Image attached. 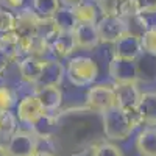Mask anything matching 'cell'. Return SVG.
Returning <instances> with one entry per match:
<instances>
[{
	"label": "cell",
	"mask_w": 156,
	"mask_h": 156,
	"mask_svg": "<svg viewBox=\"0 0 156 156\" xmlns=\"http://www.w3.org/2000/svg\"><path fill=\"white\" fill-rule=\"evenodd\" d=\"M34 156H55V154L51 153V151H47V150H39Z\"/></svg>",
	"instance_id": "32"
},
{
	"label": "cell",
	"mask_w": 156,
	"mask_h": 156,
	"mask_svg": "<svg viewBox=\"0 0 156 156\" xmlns=\"http://www.w3.org/2000/svg\"><path fill=\"white\" fill-rule=\"evenodd\" d=\"M95 6L101 16L129 17L139 14L134 0H95Z\"/></svg>",
	"instance_id": "11"
},
{
	"label": "cell",
	"mask_w": 156,
	"mask_h": 156,
	"mask_svg": "<svg viewBox=\"0 0 156 156\" xmlns=\"http://www.w3.org/2000/svg\"><path fill=\"white\" fill-rule=\"evenodd\" d=\"M61 31H62V28L56 17H41V20H39L37 36L42 37L45 42H48V45L59 36Z\"/></svg>",
	"instance_id": "20"
},
{
	"label": "cell",
	"mask_w": 156,
	"mask_h": 156,
	"mask_svg": "<svg viewBox=\"0 0 156 156\" xmlns=\"http://www.w3.org/2000/svg\"><path fill=\"white\" fill-rule=\"evenodd\" d=\"M39 17L33 8H22L16 14V25H14V33L17 34L19 41H28V39L37 36V25Z\"/></svg>",
	"instance_id": "9"
},
{
	"label": "cell",
	"mask_w": 156,
	"mask_h": 156,
	"mask_svg": "<svg viewBox=\"0 0 156 156\" xmlns=\"http://www.w3.org/2000/svg\"><path fill=\"white\" fill-rule=\"evenodd\" d=\"M84 2V0H59V3L64 6V8H67V9H72L78 5H81Z\"/></svg>",
	"instance_id": "31"
},
{
	"label": "cell",
	"mask_w": 156,
	"mask_h": 156,
	"mask_svg": "<svg viewBox=\"0 0 156 156\" xmlns=\"http://www.w3.org/2000/svg\"><path fill=\"white\" fill-rule=\"evenodd\" d=\"M123 20H125V25H126V34H133L136 37H142V34H144L150 27L145 16H142V14L129 16V17H125Z\"/></svg>",
	"instance_id": "24"
},
{
	"label": "cell",
	"mask_w": 156,
	"mask_h": 156,
	"mask_svg": "<svg viewBox=\"0 0 156 156\" xmlns=\"http://www.w3.org/2000/svg\"><path fill=\"white\" fill-rule=\"evenodd\" d=\"M101 125L103 134L111 140H125L134 131V126L131 125L126 114L117 106L101 114Z\"/></svg>",
	"instance_id": "3"
},
{
	"label": "cell",
	"mask_w": 156,
	"mask_h": 156,
	"mask_svg": "<svg viewBox=\"0 0 156 156\" xmlns=\"http://www.w3.org/2000/svg\"><path fill=\"white\" fill-rule=\"evenodd\" d=\"M66 76L76 87L90 86L98 76V66L92 58L73 56L66 64Z\"/></svg>",
	"instance_id": "2"
},
{
	"label": "cell",
	"mask_w": 156,
	"mask_h": 156,
	"mask_svg": "<svg viewBox=\"0 0 156 156\" xmlns=\"http://www.w3.org/2000/svg\"><path fill=\"white\" fill-rule=\"evenodd\" d=\"M97 31L100 44H115L122 36L126 34L125 20L119 16H101L97 22Z\"/></svg>",
	"instance_id": "7"
},
{
	"label": "cell",
	"mask_w": 156,
	"mask_h": 156,
	"mask_svg": "<svg viewBox=\"0 0 156 156\" xmlns=\"http://www.w3.org/2000/svg\"><path fill=\"white\" fill-rule=\"evenodd\" d=\"M139 111L142 114V122H144V125L156 128V90L142 92Z\"/></svg>",
	"instance_id": "18"
},
{
	"label": "cell",
	"mask_w": 156,
	"mask_h": 156,
	"mask_svg": "<svg viewBox=\"0 0 156 156\" xmlns=\"http://www.w3.org/2000/svg\"><path fill=\"white\" fill-rule=\"evenodd\" d=\"M14 105H16V94L12 92V89L5 84H0V112L11 111Z\"/></svg>",
	"instance_id": "27"
},
{
	"label": "cell",
	"mask_w": 156,
	"mask_h": 156,
	"mask_svg": "<svg viewBox=\"0 0 156 156\" xmlns=\"http://www.w3.org/2000/svg\"><path fill=\"white\" fill-rule=\"evenodd\" d=\"M76 48L75 36L72 30H62L59 36L50 44V55L55 59L61 58H69Z\"/></svg>",
	"instance_id": "15"
},
{
	"label": "cell",
	"mask_w": 156,
	"mask_h": 156,
	"mask_svg": "<svg viewBox=\"0 0 156 156\" xmlns=\"http://www.w3.org/2000/svg\"><path fill=\"white\" fill-rule=\"evenodd\" d=\"M108 73L112 78L114 84L139 83V70L136 61H126L112 56L108 66Z\"/></svg>",
	"instance_id": "8"
},
{
	"label": "cell",
	"mask_w": 156,
	"mask_h": 156,
	"mask_svg": "<svg viewBox=\"0 0 156 156\" xmlns=\"http://www.w3.org/2000/svg\"><path fill=\"white\" fill-rule=\"evenodd\" d=\"M134 145L140 156H156V128H142L136 136Z\"/></svg>",
	"instance_id": "17"
},
{
	"label": "cell",
	"mask_w": 156,
	"mask_h": 156,
	"mask_svg": "<svg viewBox=\"0 0 156 156\" xmlns=\"http://www.w3.org/2000/svg\"><path fill=\"white\" fill-rule=\"evenodd\" d=\"M50 126L48 139L53 140V145L64 142L59 151H76L83 153L84 148H92L100 139L98 128L101 125V115L90 111L89 108H69L61 112H55L45 119Z\"/></svg>",
	"instance_id": "1"
},
{
	"label": "cell",
	"mask_w": 156,
	"mask_h": 156,
	"mask_svg": "<svg viewBox=\"0 0 156 156\" xmlns=\"http://www.w3.org/2000/svg\"><path fill=\"white\" fill-rule=\"evenodd\" d=\"M0 156H6V153H5V148L0 145Z\"/></svg>",
	"instance_id": "33"
},
{
	"label": "cell",
	"mask_w": 156,
	"mask_h": 156,
	"mask_svg": "<svg viewBox=\"0 0 156 156\" xmlns=\"http://www.w3.org/2000/svg\"><path fill=\"white\" fill-rule=\"evenodd\" d=\"M0 6L6 9H22L23 0H0Z\"/></svg>",
	"instance_id": "30"
},
{
	"label": "cell",
	"mask_w": 156,
	"mask_h": 156,
	"mask_svg": "<svg viewBox=\"0 0 156 156\" xmlns=\"http://www.w3.org/2000/svg\"><path fill=\"white\" fill-rule=\"evenodd\" d=\"M14 25H16V14H12L6 8H0V34L14 31Z\"/></svg>",
	"instance_id": "28"
},
{
	"label": "cell",
	"mask_w": 156,
	"mask_h": 156,
	"mask_svg": "<svg viewBox=\"0 0 156 156\" xmlns=\"http://www.w3.org/2000/svg\"><path fill=\"white\" fill-rule=\"evenodd\" d=\"M41 136L36 129H17L3 145L6 156H34L39 151Z\"/></svg>",
	"instance_id": "4"
},
{
	"label": "cell",
	"mask_w": 156,
	"mask_h": 156,
	"mask_svg": "<svg viewBox=\"0 0 156 156\" xmlns=\"http://www.w3.org/2000/svg\"><path fill=\"white\" fill-rule=\"evenodd\" d=\"M33 9L39 17H55L59 9V0H33Z\"/></svg>",
	"instance_id": "23"
},
{
	"label": "cell",
	"mask_w": 156,
	"mask_h": 156,
	"mask_svg": "<svg viewBox=\"0 0 156 156\" xmlns=\"http://www.w3.org/2000/svg\"><path fill=\"white\" fill-rule=\"evenodd\" d=\"M73 36H75V42L76 48H95L100 44V37L97 31V23H75L73 25Z\"/></svg>",
	"instance_id": "13"
},
{
	"label": "cell",
	"mask_w": 156,
	"mask_h": 156,
	"mask_svg": "<svg viewBox=\"0 0 156 156\" xmlns=\"http://www.w3.org/2000/svg\"><path fill=\"white\" fill-rule=\"evenodd\" d=\"M144 55V48L140 44V37L133 34H125L112 47V56L126 61H137Z\"/></svg>",
	"instance_id": "10"
},
{
	"label": "cell",
	"mask_w": 156,
	"mask_h": 156,
	"mask_svg": "<svg viewBox=\"0 0 156 156\" xmlns=\"http://www.w3.org/2000/svg\"><path fill=\"white\" fill-rule=\"evenodd\" d=\"M139 81H153L156 80V58L144 53L137 61Z\"/></svg>",
	"instance_id": "22"
},
{
	"label": "cell",
	"mask_w": 156,
	"mask_h": 156,
	"mask_svg": "<svg viewBox=\"0 0 156 156\" xmlns=\"http://www.w3.org/2000/svg\"><path fill=\"white\" fill-rule=\"evenodd\" d=\"M17 115L12 114L11 111L0 112V145H5L11 139V136L17 131Z\"/></svg>",
	"instance_id": "21"
},
{
	"label": "cell",
	"mask_w": 156,
	"mask_h": 156,
	"mask_svg": "<svg viewBox=\"0 0 156 156\" xmlns=\"http://www.w3.org/2000/svg\"><path fill=\"white\" fill-rule=\"evenodd\" d=\"M16 115H17L19 122H22L25 125H30L34 129L41 122H44L50 114L45 111L42 103L39 101V98L34 94H28L19 101Z\"/></svg>",
	"instance_id": "6"
},
{
	"label": "cell",
	"mask_w": 156,
	"mask_h": 156,
	"mask_svg": "<svg viewBox=\"0 0 156 156\" xmlns=\"http://www.w3.org/2000/svg\"><path fill=\"white\" fill-rule=\"evenodd\" d=\"M134 3L139 14H156V0H134Z\"/></svg>",
	"instance_id": "29"
},
{
	"label": "cell",
	"mask_w": 156,
	"mask_h": 156,
	"mask_svg": "<svg viewBox=\"0 0 156 156\" xmlns=\"http://www.w3.org/2000/svg\"><path fill=\"white\" fill-rule=\"evenodd\" d=\"M140 44L144 48V53L156 58V25H150L148 30L142 34Z\"/></svg>",
	"instance_id": "26"
},
{
	"label": "cell",
	"mask_w": 156,
	"mask_h": 156,
	"mask_svg": "<svg viewBox=\"0 0 156 156\" xmlns=\"http://www.w3.org/2000/svg\"><path fill=\"white\" fill-rule=\"evenodd\" d=\"M64 75H66V67L62 66V62L59 59L45 58L42 73L39 76L36 86H59L62 83Z\"/></svg>",
	"instance_id": "12"
},
{
	"label": "cell",
	"mask_w": 156,
	"mask_h": 156,
	"mask_svg": "<svg viewBox=\"0 0 156 156\" xmlns=\"http://www.w3.org/2000/svg\"><path fill=\"white\" fill-rule=\"evenodd\" d=\"M90 156H123V150L114 142L101 139L90 148Z\"/></svg>",
	"instance_id": "25"
},
{
	"label": "cell",
	"mask_w": 156,
	"mask_h": 156,
	"mask_svg": "<svg viewBox=\"0 0 156 156\" xmlns=\"http://www.w3.org/2000/svg\"><path fill=\"white\" fill-rule=\"evenodd\" d=\"M44 61L45 59L36 58V56H23L19 61V73H20L22 81L36 86L39 76L42 73Z\"/></svg>",
	"instance_id": "16"
},
{
	"label": "cell",
	"mask_w": 156,
	"mask_h": 156,
	"mask_svg": "<svg viewBox=\"0 0 156 156\" xmlns=\"http://www.w3.org/2000/svg\"><path fill=\"white\" fill-rule=\"evenodd\" d=\"M70 14L75 23H97L98 22V9L95 3L83 2L81 5H78L70 9Z\"/></svg>",
	"instance_id": "19"
},
{
	"label": "cell",
	"mask_w": 156,
	"mask_h": 156,
	"mask_svg": "<svg viewBox=\"0 0 156 156\" xmlns=\"http://www.w3.org/2000/svg\"><path fill=\"white\" fill-rule=\"evenodd\" d=\"M33 94L39 98L50 115L55 114L62 103V92L59 86H36Z\"/></svg>",
	"instance_id": "14"
},
{
	"label": "cell",
	"mask_w": 156,
	"mask_h": 156,
	"mask_svg": "<svg viewBox=\"0 0 156 156\" xmlns=\"http://www.w3.org/2000/svg\"><path fill=\"white\" fill-rule=\"evenodd\" d=\"M117 106L115 87L109 83L94 84L86 94V108L97 114H105L106 111Z\"/></svg>",
	"instance_id": "5"
}]
</instances>
